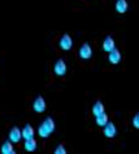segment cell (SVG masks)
<instances>
[{"label": "cell", "mask_w": 139, "mask_h": 154, "mask_svg": "<svg viewBox=\"0 0 139 154\" xmlns=\"http://www.w3.org/2000/svg\"><path fill=\"white\" fill-rule=\"evenodd\" d=\"M55 130V123H54L53 118L48 117L43 120V123L39 125L38 129V134L40 135V138H48L50 137V134Z\"/></svg>", "instance_id": "cell-1"}, {"label": "cell", "mask_w": 139, "mask_h": 154, "mask_svg": "<svg viewBox=\"0 0 139 154\" xmlns=\"http://www.w3.org/2000/svg\"><path fill=\"white\" fill-rule=\"evenodd\" d=\"M66 64L63 59H58L57 63L54 64V73H55L58 76H63L66 74Z\"/></svg>", "instance_id": "cell-2"}, {"label": "cell", "mask_w": 139, "mask_h": 154, "mask_svg": "<svg viewBox=\"0 0 139 154\" xmlns=\"http://www.w3.org/2000/svg\"><path fill=\"white\" fill-rule=\"evenodd\" d=\"M59 47L63 50H70L72 47H73V39L70 38V35L64 34L63 36H61L60 40H59Z\"/></svg>", "instance_id": "cell-3"}, {"label": "cell", "mask_w": 139, "mask_h": 154, "mask_svg": "<svg viewBox=\"0 0 139 154\" xmlns=\"http://www.w3.org/2000/svg\"><path fill=\"white\" fill-rule=\"evenodd\" d=\"M33 109L36 113H43L46 109V103L43 97H36L35 100L33 102Z\"/></svg>", "instance_id": "cell-4"}, {"label": "cell", "mask_w": 139, "mask_h": 154, "mask_svg": "<svg viewBox=\"0 0 139 154\" xmlns=\"http://www.w3.org/2000/svg\"><path fill=\"white\" fill-rule=\"evenodd\" d=\"M21 130L18 128V127H13L9 132V140L13 143V144H17L21 140Z\"/></svg>", "instance_id": "cell-5"}, {"label": "cell", "mask_w": 139, "mask_h": 154, "mask_svg": "<svg viewBox=\"0 0 139 154\" xmlns=\"http://www.w3.org/2000/svg\"><path fill=\"white\" fill-rule=\"evenodd\" d=\"M91 55H93V50H91L90 45H89L88 43L83 44L82 47L79 48V57H80L82 59H84V60L90 59V58H91Z\"/></svg>", "instance_id": "cell-6"}, {"label": "cell", "mask_w": 139, "mask_h": 154, "mask_svg": "<svg viewBox=\"0 0 139 154\" xmlns=\"http://www.w3.org/2000/svg\"><path fill=\"white\" fill-rule=\"evenodd\" d=\"M120 59H122V54H120V51L118 49L114 48L113 50L109 51V55H108V60H109V63L117 65V64H119Z\"/></svg>", "instance_id": "cell-7"}, {"label": "cell", "mask_w": 139, "mask_h": 154, "mask_svg": "<svg viewBox=\"0 0 139 154\" xmlns=\"http://www.w3.org/2000/svg\"><path fill=\"white\" fill-rule=\"evenodd\" d=\"M115 134H117V127H115L113 123L108 122L104 125V135L107 138H113V137H115Z\"/></svg>", "instance_id": "cell-8"}, {"label": "cell", "mask_w": 139, "mask_h": 154, "mask_svg": "<svg viewBox=\"0 0 139 154\" xmlns=\"http://www.w3.org/2000/svg\"><path fill=\"white\" fill-rule=\"evenodd\" d=\"M34 128L30 125V124H25V127L23 128L21 130V137L24 138V139H29V138H34Z\"/></svg>", "instance_id": "cell-9"}, {"label": "cell", "mask_w": 139, "mask_h": 154, "mask_svg": "<svg viewBox=\"0 0 139 154\" xmlns=\"http://www.w3.org/2000/svg\"><path fill=\"white\" fill-rule=\"evenodd\" d=\"M115 48V43H114V39L112 36H107L104 42H103V50L109 53L110 50H113Z\"/></svg>", "instance_id": "cell-10"}, {"label": "cell", "mask_w": 139, "mask_h": 154, "mask_svg": "<svg viewBox=\"0 0 139 154\" xmlns=\"http://www.w3.org/2000/svg\"><path fill=\"white\" fill-rule=\"evenodd\" d=\"M24 148H25V150H28V152H34V150H36V148H38V142L34 139V138H29V139H25V142H24Z\"/></svg>", "instance_id": "cell-11"}, {"label": "cell", "mask_w": 139, "mask_h": 154, "mask_svg": "<svg viewBox=\"0 0 139 154\" xmlns=\"http://www.w3.org/2000/svg\"><path fill=\"white\" fill-rule=\"evenodd\" d=\"M0 152H2L3 154H14L15 153V149L13 147V143L10 140H6L3 143L2 148H0Z\"/></svg>", "instance_id": "cell-12"}, {"label": "cell", "mask_w": 139, "mask_h": 154, "mask_svg": "<svg viewBox=\"0 0 139 154\" xmlns=\"http://www.w3.org/2000/svg\"><path fill=\"white\" fill-rule=\"evenodd\" d=\"M115 9L119 14H124L128 10V2L127 0H117L115 3Z\"/></svg>", "instance_id": "cell-13"}, {"label": "cell", "mask_w": 139, "mask_h": 154, "mask_svg": "<svg viewBox=\"0 0 139 154\" xmlns=\"http://www.w3.org/2000/svg\"><path fill=\"white\" fill-rule=\"evenodd\" d=\"M108 122H109V118H108V114L105 112L95 117V123H97V125H99V127H104Z\"/></svg>", "instance_id": "cell-14"}, {"label": "cell", "mask_w": 139, "mask_h": 154, "mask_svg": "<svg viewBox=\"0 0 139 154\" xmlns=\"http://www.w3.org/2000/svg\"><path fill=\"white\" fill-rule=\"evenodd\" d=\"M91 112H93V115H99V114H102L105 112V108H104V104L102 102H97L94 105H93L91 108Z\"/></svg>", "instance_id": "cell-15"}, {"label": "cell", "mask_w": 139, "mask_h": 154, "mask_svg": "<svg viewBox=\"0 0 139 154\" xmlns=\"http://www.w3.org/2000/svg\"><path fill=\"white\" fill-rule=\"evenodd\" d=\"M54 153L55 154H66V148L64 147L63 144H59L58 147L55 148V150H54Z\"/></svg>", "instance_id": "cell-16"}, {"label": "cell", "mask_w": 139, "mask_h": 154, "mask_svg": "<svg viewBox=\"0 0 139 154\" xmlns=\"http://www.w3.org/2000/svg\"><path fill=\"white\" fill-rule=\"evenodd\" d=\"M133 125H134V128H139V114L138 113L134 115V118H133Z\"/></svg>", "instance_id": "cell-17"}]
</instances>
